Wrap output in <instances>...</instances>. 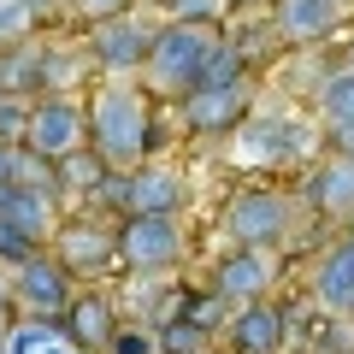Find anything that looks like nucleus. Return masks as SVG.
I'll return each instance as SVG.
<instances>
[{"instance_id":"nucleus-29","label":"nucleus","mask_w":354,"mask_h":354,"mask_svg":"<svg viewBox=\"0 0 354 354\" xmlns=\"http://www.w3.org/2000/svg\"><path fill=\"white\" fill-rule=\"evenodd\" d=\"M6 307H12V283L0 278V313H6Z\"/></svg>"},{"instance_id":"nucleus-28","label":"nucleus","mask_w":354,"mask_h":354,"mask_svg":"<svg viewBox=\"0 0 354 354\" xmlns=\"http://www.w3.org/2000/svg\"><path fill=\"white\" fill-rule=\"evenodd\" d=\"M12 171H18V142L0 136V183H12Z\"/></svg>"},{"instance_id":"nucleus-10","label":"nucleus","mask_w":354,"mask_h":354,"mask_svg":"<svg viewBox=\"0 0 354 354\" xmlns=\"http://www.w3.org/2000/svg\"><path fill=\"white\" fill-rule=\"evenodd\" d=\"M189 201V177L177 165H130L124 171V218L130 213H183Z\"/></svg>"},{"instance_id":"nucleus-30","label":"nucleus","mask_w":354,"mask_h":354,"mask_svg":"<svg viewBox=\"0 0 354 354\" xmlns=\"http://www.w3.org/2000/svg\"><path fill=\"white\" fill-rule=\"evenodd\" d=\"M41 354H77V348H71V342H48V348H41Z\"/></svg>"},{"instance_id":"nucleus-9","label":"nucleus","mask_w":354,"mask_h":354,"mask_svg":"<svg viewBox=\"0 0 354 354\" xmlns=\"http://www.w3.org/2000/svg\"><path fill=\"white\" fill-rule=\"evenodd\" d=\"M53 260L65 266V272H83V278H95V272H113L118 266V230L101 225V218H77V225H53Z\"/></svg>"},{"instance_id":"nucleus-17","label":"nucleus","mask_w":354,"mask_h":354,"mask_svg":"<svg viewBox=\"0 0 354 354\" xmlns=\"http://www.w3.org/2000/svg\"><path fill=\"white\" fill-rule=\"evenodd\" d=\"M313 207L330 218H354V160H330L313 171Z\"/></svg>"},{"instance_id":"nucleus-20","label":"nucleus","mask_w":354,"mask_h":354,"mask_svg":"<svg viewBox=\"0 0 354 354\" xmlns=\"http://www.w3.org/2000/svg\"><path fill=\"white\" fill-rule=\"evenodd\" d=\"M106 177H113V165H106L95 148H77L71 160H59V183H65V189H83V195H95V189L106 183Z\"/></svg>"},{"instance_id":"nucleus-31","label":"nucleus","mask_w":354,"mask_h":354,"mask_svg":"<svg viewBox=\"0 0 354 354\" xmlns=\"http://www.w3.org/2000/svg\"><path fill=\"white\" fill-rule=\"evenodd\" d=\"M160 6H171V12H177V6H189V0H160Z\"/></svg>"},{"instance_id":"nucleus-8","label":"nucleus","mask_w":354,"mask_h":354,"mask_svg":"<svg viewBox=\"0 0 354 354\" xmlns=\"http://www.w3.org/2000/svg\"><path fill=\"white\" fill-rule=\"evenodd\" d=\"M278 248H230L225 260L213 266V283L207 290L213 295H225V301H266V295L278 290Z\"/></svg>"},{"instance_id":"nucleus-24","label":"nucleus","mask_w":354,"mask_h":354,"mask_svg":"<svg viewBox=\"0 0 354 354\" xmlns=\"http://www.w3.org/2000/svg\"><path fill=\"white\" fill-rule=\"evenodd\" d=\"M101 354H160V337H153V325H124V319H118L113 342H106Z\"/></svg>"},{"instance_id":"nucleus-2","label":"nucleus","mask_w":354,"mask_h":354,"mask_svg":"<svg viewBox=\"0 0 354 354\" xmlns=\"http://www.w3.org/2000/svg\"><path fill=\"white\" fill-rule=\"evenodd\" d=\"M218 41H225L218 24H189V18L160 24L153 30V53H148V65H142V88H148V95L183 101V95L195 88V77H201V65L213 59Z\"/></svg>"},{"instance_id":"nucleus-5","label":"nucleus","mask_w":354,"mask_h":354,"mask_svg":"<svg viewBox=\"0 0 354 354\" xmlns=\"http://www.w3.org/2000/svg\"><path fill=\"white\" fill-rule=\"evenodd\" d=\"M88 142V106L71 101V95H48V101H30L24 113V148L41 153V160H71Z\"/></svg>"},{"instance_id":"nucleus-32","label":"nucleus","mask_w":354,"mask_h":354,"mask_svg":"<svg viewBox=\"0 0 354 354\" xmlns=\"http://www.w3.org/2000/svg\"><path fill=\"white\" fill-rule=\"evenodd\" d=\"M36 6H41V0H36Z\"/></svg>"},{"instance_id":"nucleus-16","label":"nucleus","mask_w":354,"mask_h":354,"mask_svg":"<svg viewBox=\"0 0 354 354\" xmlns=\"http://www.w3.org/2000/svg\"><path fill=\"white\" fill-rule=\"evenodd\" d=\"M342 6H348V0H278L283 41H319V36H330L337 18H342Z\"/></svg>"},{"instance_id":"nucleus-15","label":"nucleus","mask_w":354,"mask_h":354,"mask_svg":"<svg viewBox=\"0 0 354 354\" xmlns=\"http://www.w3.org/2000/svg\"><path fill=\"white\" fill-rule=\"evenodd\" d=\"M0 218H12L18 230L48 242L59 225V201H53V189H36V183H0Z\"/></svg>"},{"instance_id":"nucleus-11","label":"nucleus","mask_w":354,"mask_h":354,"mask_svg":"<svg viewBox=\"0 0 354 354\" xmlns=\"http://www.w3.org/2000/svg\"><path fill=\"white\" fill-rule=\"evenodd\" d=\"M283 342H290V313L272 295L236 307V319H230V348L236 354H278Z\"/></svg>"},{"instance_id":"nucleus-23","label":"nucleus","mask_w":354,"mask_h":354,"mask_svg":"<svg viewBox=\"0 0 354 354\" xmlns=\"http://www.w3.org/2000/svg\"><path fill=\"white\" fill-rule=\"evenodd\" d=\"M30 30H36V0H0V53L30 48Z\"/></svg>"},{"instance_id":"nucleus-25","label":"nucleus","mask_w":354,"mask_h":354,"mask_svg":"<svg viewBox=\"0 0 354 354\" xmlns=\"http://www.w3.org/2000/svg\"><path fill=\"white\" fill-rule=\"evenodd\" d=\"M30 254H41V242L30 236V230H18L12 218H0V260H6V266H24Z\"/></svg>"},{"instance_id":"nucleus-6","label":"nucleus","mask_w":354,"mask_h":354,"mask_svg":"<svg viewBox=\"0 0 354 354\" xmlns=\"http://www.w3.org/2000/svg\"><path fill=\"white\" fill-rule=\"evenodd\" d=\"M71 295V272L53 254H30L24 266H12V307H24L30 319H59Z\"/></svg>"},{"instance_id":"nucleus-13","label":"nucleus","mask_w":354,"mask_h":354,"mask_svg":"<svg viewBox=\"0 0 354 354\" xmlns=\"http://www.w3.org/2000/svg\"><path fill=\"white\" fill-rule=\"evenodd\" d=\"M248 118V83H230V88H189L183 95V124L195 136H218V130H236Z\"/></svg>"},{"instance_id":"nucleus-21","label":"nucleus","mask_w":354,"mask_h":354,"mask_svg":"<svg viewBox=\"0 0 354 354\" xmlns=\"http://www.w3.org/2000/svg\"><path fill=\"white\" fill-rule=\"evenodd\" d=\"M242 71H248V53H242L236 41H218L213 59H207L201 77H195V88H230V83H242Z\"/></svg>"},{"instance_id":"nucleus-33","label":"nucleus","mask_w":354,"mask_h":354,"mask_svg":"<svg viewBox=\"0 0 354 354\" xmlns=\"http://www.w3.org/2000/svg\"><path fill=\"white\" fill-rule=\"evenodd\" d=\"M348 65H354V59H348Z\"/></svg>"},{"instance_id":"nucleus-27","label":"nucleus","mask_w":354,"mask_h":354,"mask_svg":"<svg viewBox=\"0 0 354 354\" xmlns=\"http://www.w3.org/2000/svg\"><path fill=\"white\" fill-rule=\"evenodd\" d=\"M330 148L337 160H354V124H330Z\"/></svg>"},{"instance_id":"nucleus-7","label":"nucleus","mask_w":354,"mask_h":354,"mask_svg":"<svg viewBox=\"0 0 354 354\" xmlns=\"http://www.w3.org/2000/svg\"><path fill=\"white\" fill-rule=\"evenodd\" d=\"M153 30H160V24H148V18H136V12L106 18V24H95V36H88V53H95L101 71L136 77L142 65H148V53H153Z\"/></svg>"},{"instance_id":"nucleus-3","label":"nucleus","mask_w":354,"mask_h":354,"mask_svg":"<svg viewBox=\"0 0 354 354\" xmlns=\"http://www.w3.org/2000/svg\"><path fill=\"white\" fill-rule=\"evenodd\" d=\"M295 230V201L283 189H266V183H254V189H236L225 207V236L236 242V248H283Z\"/></svg>"},{"instance_id":"nucleus-1","label":"nucleus","mask_w":354,"mask_h":354,"mask_svg":"<svg viewBox=\"0 0 354 354\" xmlns=\"http://www.w3.org/2000/svg\"><path fill=\"white\" fill-rule=\"evenodd\" d=\"M88 148L101 153L113 171L148 160L153 148V95L142 83H101L88 95Z\"/></svg>"},{"instance_id":"nucleus-22","label":"nucleus","mask_w":354,"mask_h":354,"mask_svg":"<svg viewBox=\"0 0 354 354\" xmlns=\"http://www.w3.org/2000/svg\"><path fill=\"white\" fill-rule=\"evenodd\" d=\"M153 337H160V354H207L213 330L195 319H165V325H153Z\"/></svg>"},{"instance_id":"nucleus-12","label":"nucleus","mask_w":354,"mask_h":354,"mask_svg":"<svg viewBox=\"0 0 354 354\" xmlns=\"http://www.w3.org/2000/svg\"><path fill=\"white\" fill-rule=\"evenodd\" d=\"M113 330H118V313H113V301L106 295H71V307L59 313V342H71L77 354H101L106 342H113Z\"/></svg>"},{"instance_id":"nucleus-19","label":"nucleus","mask_w":354,"mask_h":354,"mask_svg":"<svg viewBox=\"0 0 354 354\" xmlns=\"http://www.w3.org/2000/svg\"><path fill=\"white\" fill-rule=\"evenodd\" d=\"M319 113H325V124H354V65L319 83Z\"/></svg>"},{"instance_id":"nucleus-18","label":"nucleus","mask_w":354,"mask_h":354,"mask_svg":"<svg viewBox=\"0 0 354 354\" xmlns=\"http://www.w3.org/2000/svg\"><path fill=\"white\" fill-rule=\"evenodd\" d=\"M295 148H301V130L290 118H266L248 130V160H290Z\"/></svg>"},{"instance_id":"nucleus-26","label":"nucleus","mask_w":354,"mask_h":354,"mask_svg":"<svg viewBox=\"0 0 354 354\" xmlns=\"http://www.w3.org/2000/svg\"><path fill=\"white\" fill-rule=\"evenodd\" d=\"M71 12L88 18V24H106V18H124L130 0H71Z\"/></svg>"},{"instance_id":"nucleus-14","label":"nucleus","mask_w":354,"mask_h":354,"mask_svg":"<svg viewBox=\"0 0 354 354\" xmlns=\"http://www.w3.org/2000/svg\"><path fill=\"white\" fill-rule=\"evenodd\" d=\"M313 295L337 313H354V230H342L313 266Z\"/></svg>"},{"instance_id":"nucleus-4","label":"nucleus","mask_w":354,"mask_h":354,"mask_svg":"<svg viewBox=\"0 0 354 354\" xmlns=\"http://www.w3.org/2000/svg\"><path fill=\"white\" fill-rule=\"evenodd\" d=\"M189 254V230L177 213H130L118 218V260L130 272H171Z\"/></svg>"}]
</instances>
